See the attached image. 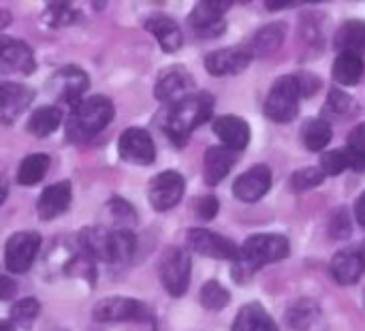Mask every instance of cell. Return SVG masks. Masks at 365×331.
Masks as SVG:
<instances>
[{
  "mask_svg": "<svg viewBox=\"0 0 365 331\" xmlns=\"http://www.w3.org/2000/svg\"><path fill=\"white\" fill-rule=\"evenodd\" d=\"M302 141L310 152H321L331 141V124L325 118H312L302 126Z\"/></svg>",
  "mask_w": 365,
  "mask_h": 331,
  "instance_id": "obj_30",
  "label": "cell"
},
{
  "mask_svg": "<svg viewBox=\"0 0 365 331\" xmlns=\"http://www.w3.org/2000/svg\"><path fill=\"white\" fill-rule=\"evenodd\" d=\"M231 6H233L231 2H214V0L197 2L195 9L190 11V17H188L192 32L201 39L220 36L227 28L225 11H229Z\"/></svg>",
  "mask_w": 365,
  "mask_h": 331,
  "instance_id": "obj_11",
  "label": "cell"
},
{
  "mask_svg": "<svg viewBox=\"0 0 365 331\" xmlns=\"http://www.w3.org/2000/svg\"><path fill=\"white\" fill-rule=\"evenodd\" d=\"M231 331H278V325L261 304L252 302L237 312Z\"/></svg>",
  "mask_w": 365,
  "mask_h": 331,
  "instance_id": "obj_26",
  "label": "cell"
},
{
  "mask_svg": "<svg viewBox=\"0 0 365 331\" xmlns=\"http://www.w3.org/2000/svg\"><path fill=\"white\" fill-rule=\"evenodd\" d=\"M34 92L32 88L24 83L2 81L0 83V118L4 124H11L19 113L26 111V107L32 103Z\"/></svg>",
  "mask_w": 365,
  "mask_h": 331,
  "instance_id": "obj_21",
  "label": "cell"
},
{
  "mask_svg": "<svg viewBox=\"0 0 365 331\" xmlns=\"http://www.w3.org/2000/svg\"><path fill=\"white\" fill-rule=\"evenodd\" d=\"M184 178L178 171H163L150 180L148 199L156 212H167L180 203L184 197Z\"/></svg>",
  "mask_w": 365,
  "mask_h": 331,
  "instance_id": "obj_15",
  "label": "cell"
},
{
  "mask_svg": "<svg viewBox=\"0 0 365 331\" xmlns=\"http://www.w3.org/2000/svg\"><path fill=\"white\" fill-rule=\"evenodd\" d=\"M47 169H49V156L47 154H30L19 163L15 180L19 186H34L36 182H41L45 178Z\"/></svg>",
  "mask_w": 365,
  "mask_h": 331,
  "instance_id": "obj_31",
  "label": "cell"
},
{
  "mask_svg": "<svg viewBox=\"0 0 365 331\" xmlns=\"http://www.w3.org/2000/svg\"><path fill=\"white\" fill-rule=\"evenodd\" d=\"M321 317V308L314 300H297L284 315V321L291 330L308 331Z\"/></svg>",
  "mask_w": 365,
  "mask_h": 331,
  "instance_id": "obj_29",
  "label": "cell"
},
{
  "mask_svg": "<svg viewBox=\"0 0 365 331\" xmlns=\"http://www.w3.org/2000/svg\"><path fill=\"white\" fill-rule=\"evenodd\" d=\"M190 270H192V261L184 248L171 246L163 253L158 272H160L163 287L171 297H182L186 293L190 285Z\"/></svg>",
  "mask_w": 365,
  "mask_h": 331,
  "instance_id": "obj_7",
  "label": "cell"
},
{
  "mask_svg": "<svg viewBox=\"0 0 365 331\" xmlns=\"http://www.w3.org/2000/svg\"><path fill=\"white\" fill-rule=\"evenodd\" d=\"M113 103L107 96H88L81 105H77L66 120V141L81 143L98 135L113 120Z\"/></svg>",
  "mask_w": 365,
  "mask_h": 331,
  "instance_id": "obj_4",
  "label": "cell"
},
{
  "mask_svg": "<svg viewBox=\"0 0 365 331\" xmlns=\"http://www.w3.org/2000/svg\"><path fill=\"white\" fill-rule=\"evenodd\" d=\"M351 111V96L340 88L329 90L327 103L323 107V118H342Z\"/></svg>",
  "mask_w": 365,
  "mask_h": 331,
  "instance_id": "obj_39",
  "label": "cell"
},
{
  "mask_svg": "<svg viewBox=\"0 0 365 331\" xmlns=\"http://www.w3.org/2000/svg\"><path fill=\"white\" fill-rule=\"evenodd\" d=\"M321 169L325 175H340L346 169H351V158L346 148L342 150H329L321 156Z\"/></svg>",
  "mask_w": 365,
  "mask_h": 331,
  "instance_id": "obj_38",
  "label": "cell"
},
{
  "mask_svg": "<svg viewBox=\"0 0 365 331\" xmlns=\"http://www.w3.org/2000/svg\"><path fill=\"white\" fill-rule=\"evenodd\" d=\"M41 250V235L36 231L13 233L4 244V268L11 274H26Z\"/></svg>",
  "mask_w": 365,
  "mask_h": 331,
  "instance_id": "obj_10",
  "label": "cell"
},
{
  "mask_svg": "<svg viewBox=\"0 0 365 331\" xmlns=\"http://www.w3.org/2000/svg\"><path fill=\"white\" fill-rule=\"evenodd\" d=\"M346 152L351 158V169L357 173L365 171V124H359L351 131L346 139Z\"/></svg>",
  "mask_w": 365,
  "mask_h": 331,
  "instance_id": "obj_33",
  "label": "cell"
},
{
  "mask_svg": "<svg viewBox=\"0 0 365 331\" xmlns=\"http://www.w3.org/2000/svg\"><path fill=\"white\" fill-rule=\"evenodd\" d=\"M41 312V304L34 300V297H26V300H19L13 304L11 308V321L15 325H21V327H28Z\"/></svg>",
  "mask_w": 365,
  "mask_h": 331,
  "instance_id": "obj_37",
  "label": "cell"
},
{
  "mask_svg": "<svg viewBox=\"0 0 365 331\" xmlns=\"http://www.w3.org/2000/svg\"><path fill=\"white\" fill-rule=\"evenodd\" d=\"M0 331H15V330H13L11 321H2V323H0Z\"/></svg>",
  "mask_w": 365,
  "mask_h": 331,
  "instance_id": "obj_46",
  "label": "cell"
},
{
  "mask_svg": "<svg viewBox=\"0 0 365 331\" xmlns=\"http://www.w3.org/2000/svg\"><path fill=\"white\" fill-rule=\"evenodd\" d=\"M143 26L158 41V45L163 47L165 54H175L182 47V43H184L182 30H180L178 21L171 19V17H167V15H163V13L150 15Z\"/></svg>",
  "mask_w": 365,
  "mask_h": 331,
  "instance_id": "obj_23",
  "label": "cell"
},
{
  "mask_svg": "<svg viewBox=\"0 0 365 331\" xmlns=\"http://www.w3.org/2000/svg\"><path fill=\"white\" fill-rule=\"evenodd\" d=\"M118 154L130 165H152L156 161V148L145 128L130 126L118 139Z\"/></svg>",
  "mask_w": 365,
  "mask_h": 331,
  "instance_id": "obj_14",
  "label": "cell"
},
{
  "mask_svg": "<svg viewBox=\"0 0 365 331\" xmlns=\"http://www.w3.org/2000/svg\"><path fill=\"white\" fill-rule=\"evenodd\" d=\"M62 122V111L56 107V105H43V107H36L32 111V116L28 118V133L43 139L47 135H51Z\"/></svg>",
  "mask_w": 365,
  "mask_h": 331,
  "instance_id": "obj_27",
  "label": "cell"
},
{
  "mask_svg": "<svg viewBox=\"0 0 365 331\" xmlns=\"http://www.w3.org/2000/svg\"><path fill=\"white\" fill-rule=\"evenodd\" d=\"M90 86V77L86 71H81L79 66L75 64H68V66H62L60 71H56L49 79V90L56 94V98L66 105L71 111L81 105L86 98V90Z\"/></svg>",
  "mask_w": 365,
  "mask_h": 331,
  "instance_id": "obj_8",
  "label": "cell"
},
{
  "mask_svg": "<svg viewBox=\"0 0 365 331\" xmlns=\"http://www.w3.org/2000/svg\"><path fill=\"white\" fill-rule=\"evenodd\" d=\"M291 253V244L280 233H257L250 235L242 244L240 261H235V280H244V276L255 274L267 263H276L287 259Z\"/></svg>",
  "mask_w": 365,
  "mask_h": 331,
  "instance_id": "obj_3",
  "label": "cell"
},
{
  "mask_svg": "<svg viewBox=\"0 0 365 331\" xmlns=\"http://www.w3.org/2000/svg\"><path fill=\"white\" fill-rule=\"evenodd\" d=\"M212 111H214V96L210 92L190 94L169 107L163 120V128L175 146H184L190 133L212 118Z\"/></svg>",
  "mask_w": 365,
  "mask_h": 331,
  "instance_id": "obj_2",
  "label": "cell"
},
{
  "mask_svg": "<svg viewBox=\"0 0 365 331\" xmlns=\"http://www.w3.org/2000/svg\"><path fill=\"white\" fill-rule=\"evenodd\" d=\"M186 244L192 253L210 257V259H222V261H240L242 246H237L233 240L218 235L210 229H188L186 233Z\"/></svg>",
  "mask_w": 365,
  "mask_h": 331,
  "instance_id": "obj_9",
  "label": "cell"
},
{
  "mask_svg": "<svg viewBox=\"0 0 365 331\" xmlns=\"http://www.w3.org/2000/svg\"><path fill=\"white\" fill-rule=\"evenodd\" d=\"M199 300H201V306H203L205 310L218 312V310H225V308L231 304V293H229L218 280H207V282L201 287Z\"/></svg>",
  "mask_w": 365,
  "mask_h": 331,
  "instance_id": "obj_32",
  "label": "cell"
},
{
  "mask_svg": "<svg viewBox=\"0 0 365 331\" xmlns=\"http://www.w3.org/2000/svg\"><path fill=\"white\" fill-rule=\"evenodd\" d=\"M109 210V216L111 220L115 223V229H126V231H133V227L137 225V212L135 208L122 199V197H113L107 205Z\"/></svg>",
  "mask_w": 365,
  "mask_h": 331,
  "instance_id": "obj_34",
  "label": "cell"
},
{
  "mask_svg": "<svg viewBox=\"0 0 365 331\" xmlns=\"http://www.w3.org/2000/svg\"><path fill=\"white\" fill-rule=\"evenodd\" d=\"M284 36H287V24L274 21V24H267L261 30H257L250 36V41L246 43V47L250 49V54L255 58H265V56H272L274 51L280 49Z\"/></svg>",
  "mask_w": 365,
  "mask_h": 331,
  "instance_id": "obj_24",
  "label": "cell"
},
{
  "mask_svg": "<svg viewBox=\"0 0 365 331\" xmlns=\"http://www.w3.org/2000/svg\"><path fill=\"white\" fill-rule=\"evenodd\" d=\"M252 60L255 56L250 54V49L246 45H240V47H225V49L212 51L205 56L203 62H205L207 73H212L214 77H222V75L244 73Z\"/></svg>",
  "mask_w": 365,
  "mask_h": 331,
  "instance_id": "obj_17",
  "label": "cell"
},
{
  "mask_svg": "<svg viewBox=\"0 0 365 331\" xmlns=\"http://www.w3.org/2000/svg\"><path fill=\"white\" fill-rule=\"evenodd\" d=\"M319 13H310L302 17V39L306 43H319L321 41V21L317 19Z\"/></svg>",
  "mask_w": 365,
  "mask_h": 331,
  "instance_id": "obj_41",
  "label": "cell"
},
{
  "mask_svg": "<svg viewBox=\"0 0 365 331\" xmlns=\"http://www.w3.org/2000/svg\"><path fill=\"white\" fill-rule=\"evenodd\" d=\"M77 17L73 4H66V2H51L45 6V13H43V19L49 28H62V26H68L73 24Z\"/></svg>",
  "mask_w": 365,
  "mask_h": 331,
  "instance_id": "obj_36",
  "label": "cell"
},
{
  "mask_svg": "<svg viewBox=\"0 0 365 331\" xmlns=\"http://www.w3.org/2000/svg\"><path fill=\"white\" fill-rule=\"evenodd\" d=\"M269 186H272V169L267 165H255L235 180L233 197L244 203H255L267 195Z\"/></svg>",
  "mask_w": 365,
  "mask_h": 331,
  "instance_id": "obj_18",
  "label": "cell"
},
{
  "mask_svg": "<svg viewBox=\"0 0 365 331\" xmlns=\"http://www.w3.org/2000/svg\"><path fill=\"white\" fill-rule=\"evenodd\" d=\"M242 152L229 150L225 146H212L207 148L205 156H203V180L207 186H216L220 184L229 171L233 169V165L240 161Z\"/></svg>",
  "mask_w": 365,
  "mask_h": 331,
  "instance_id": "obj_20",
  "label": "cell"
},
{
  "mask_svg": "<svg viewBox=\"0 0 365 331\" xmlns=\"http://www.w3.org/2000/svg\"><path fill=\"white\" fill-rule=\"evenodd\" d=\"M73 199V188L71 182H56L51 186H47L36 203V214L41 220H53L60 214H64L71 205Z\"/></svg>",
  "mask_w": 365,
  "mask_h": 331,
  "instance_id": "obj_22",
  "label": "cell"
},
{
  "mask_svg": "<svg viewBox=\"0 0 365 331\" xmlns=\"http://www.w3.org/2000/svg\"><path fill=\"white\" fill-rule=\"evenodd\" d=\"M0 71L6 73H15V75H30L36 71V60L32 49L19 41V39H11L6 34L0 36Z\"/></svg>",
  "mask_w": 365,
  "mask_h": 331,
  "instance_id": "obj_16",
  "label": "cell"
},
{
  "mask_svg": "<svg viewBox=\"0 0 365 331\" xmlns=\"http://www.w3.org/2000/svg\"><path fill=\"white\" fill-rule=\"evenodd\" d=\"M329 272L342 287L357 285L365 272V242L338 250L329 263Z\"/></svg>",
  "mask_w": 365,
  "mask_h": 331,
  "instance_id": "obj_13",
  "label": "cell"
},
{
  "mask_svg": "<svg viewBox=\"0 0 365 331\" xmlns=\"http://www.w3.org/2000/svg\"><path fill=\"white\" fill-rule=\"evenodd\" d=\"M218 199L216 197H212V195H207V197H201L199 201H197V216L201 218V220H212L216 214H218Z\"/></svg>",
  "mask_w": 365,
  "mask_h": 331,
  "instance_id": "obj_42",
  "label": "cell"
},
{
  "mask_svg": "<svg viewBox=\"0 0 365 331\" xmlns=\"http://www.w3.org/2000/svg\"><path fill=\"white\" fill-rule=\"evenodd\" d=\"M364 56H357V54H338L334 68H331L334 79L340 86H357L359 79L364 77Z\"/></svg>",
  "mask_w": 365,
  "mask_h": 331,
  "instance_id": "obj_28",
  "label": "cell"
},
{
  "mask_svg": "<svg viewBox=\"0 0 365 331\" xmlns=\"http://www.w3.org/2000/svg\"><path fill=\"white\" fill-rule=\"evenodd\" d=\"M152 331H156V327H154V330H152Z\"/></svg>",
  "mask_w": 365,
  "mask_h": 331,
  "instance_id": "obj_47",
  "label": "cell"
},
{
  "mask_svg": "<svg viewBox=\"0 0 365 331\" xmlns=\"http://www.w3.org/2000/svg\"><path fill=\"white\" fill-rule=\"evenodd\" d=\"M334 45L340 54H357L364 56L365 54V21L359 19H351L344 21L334 39Z\"/></svg>",
  "mask_w": 365,
  "mask_h": 331,
  "instance_id": "obj_25",
  "label": "cell"
},
{
  "mask_svg": "<svg viewBox=\"0 0 365 331\" xmlns=\"http://www.w3.org/2000/svg\"><path fill=\"white\" fill-rule=\"evenodd\" d=\"M355 218H357L359 227L365 229V190L357 197V201H355Z\"/></svg>",
  "mask_w": 365,
  "mask_h": 331,
  "instance_id": "obj_44",
  "label": "cell"
},
{
  "mask_svg": "<svg viewBox=\"0 0 365 331\" xmlns=\"http://www.w3.org/2000/svg\"><path fill=\"white\" fill-rule=\"evenodd\" d=\"M299 98H302V88L297 75H282L269 88L263 111L272 122L278 124L293 122L299 113Z\"/></svg>",
  "mask_w": 365,
  "mask_h": 331,
  "instance_id": "obj_5",
  "label": "cell"
},
{
  "mask_svg": "<svg viewBox=\"0 0 365 331\" xmlns=\"http://www.w3.org/2000/svg\"><path fill=\"white\" fill-rule=\"evenodd\" d=\"M79 250H83L94 261L103 263H126L135 255L137 238L126 229H107V227H88L77 235Z\"/></svg>",
  "mask_w": 365,
  "mask_h": 331,
  "instance_id": "obj_1",
  "label": "cell"
},
{
  "mask_svg": "<svg viewBox=\"0 0 365 331\" xmlns=\"http://www.w3.org/2000/svg\"><path fill=\"white\" fill-rule=\"evenodd\" d=\"M17 293V282H13L9 276H2L0 278V300H11L13 295Z\"/></svg>",
  "mask_w": 365,
  "mask_h": 331,
  "instance_id": "obj_43",
  "label": "cell"
},
{
  "mask_svg": "<svg viewBox=\"0 0 365 331\" xmlns=\"http://www.w3.org/2000/svg\"><path fill=\"white\" fill-rule=\"evenodd\" d=\"M299 2H265V6L269 11H278V9H289V6H297Z\"/></svg>",
  "mask_w": 365,
  "mask_h": 331,
  "instance_id": "obj_45",
  "label": "cell"
},
{
  "mask_svg": "<svg viewBox=\"0 0 365 331\" xmlns=\"http://www.w3.org/2000/svg\"><path fill=\"white\" fill-rule=\"evenodd\" d=\"M212 131L220 139V146H225L229 150H235V152H242L250 141L248 122L244 118H240V116H233V113L216 118L212 122Z\"/></svg>",
  "mask_w": 365,
  "mask_h": 331,
  "instance_id": "obj_19",
  "label": "cell"
},
{
  "mask_svg": "<svg viewBox=\"0 0 365 331\" xmlns=\"http://www.w3.org/2000/svg\"><path fill=\"white\" fill-rule=\"evenodd\" d=\"M325 178H327V175L323 173V169H319V167H304V169H297V171L291 175L289 184H291V190H295V193H306V190L317 188Z\"/></svg>",
  "mask_w": 365,
  "mask_h": 331,
  "instance_id": "obj_35",
  "label": "cell"
},
{
  "mask_svg": "<svg viewBox=\"0 0 365 331\" xmlns=\"http://www.w3.org/2000/svg\"><path fill=\"white\" fill-rule=\"evenodd\" d=\"M329 238L331 240H346L353 231V225H351V216H349V210L346 208H338L331 218H329Z\"/></svg>",
  "mask_w": 365,
  "mask_h": 331,
  "instance_id": "obj_40",
  "label": "cell"
},
{
  "mask_svg": "<svg viewBox=\"0 0 365 331\" xmlns=\"http://www.w3.org/2000/svg\"><path fill=\"white\" fill-rule=\"evenodd\" d=\"M192 88H195L192 75L182 64H173V66H167L158 73L156 83H154V96L160 103L173 105V103L190 96Z\"/></svg>",
  "mask_w": 365,
  "mask_h": 331,
  "instance_id": "obj_12",
  "label": "cell"
},
{
  "mask_svg": "<svg viewBox=\"0 0 365 331\" xmlns=\"http://www.w3.org/2000/svg\"><path fill=\"white\" fill-rule=\"evenodd\" d=\"M92 317L98 323H124V321L154 323V312L148 308V304L133 300V297H122V295L101 300L94 306Z\"/></svg>",
  "mask_w": 365,
  "mask_h": 331,
  "instance_id": "obj_6",
  "label": "cell"
}]
</instances>
